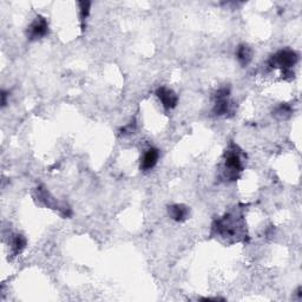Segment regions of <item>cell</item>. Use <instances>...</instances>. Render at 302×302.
Masks as SVG:
<instances>
[{"label":"cell","mask_w":302,"mask_h":302,"mask_svg":"<svg viewBox=\"0 0 302 302\" xmlns=\"http://www.w3.org/2000/svg\"><path fill=\"white\" fill-rule=\"evenodd\" d=\"M299 56L293 50H281L274 54L269 60L270 68H279L282 70L283 75H292L291 69L298 63Z\"/></svg>","instance_id":"6da1fadb"},{"label":"cell","mask_w":302,"mask_h":302,"mask_svg":"<svg viewBox=\"0 0 302 302\" xmlns=\"http://www.w3.org/2000/svg\"><path fill=\"white\" fill-rule=\"evenodd\" d=\"M242 161H241V152L237 145L231 144L225 152V170H227V178L236 179L239 173L242 172Z\"/></svg>","instance_id":"7a4b0ae2"},{"label":"cell","mask_w":302,"mask_h":302,"mask_svg":"<svg viewBox=\"0 0 302 302\" xmlns=\"http://www.w3.org/2000/svg\"><path fill=\"white\" fill-rule=\"evenodd\" d=\"M47 31L48 25L46 19L39 16L32 21L31 25L27 29V37H29L30 39H32V41L33 39H39L46 36Z\"/></svg>","instance_id":"3957f363"},{"label":"cell","mask_w":302,"mask_h":302,"mask_svg":"<svg viewBox=\"0 0 302 302\" xmlns=\"http://www.w3.org/2000/svg\"><path fill=\"white\" fill-rule=\"evenodd\" d=\"M156 94L166 109L168 110L173 109L176 105H177V103H178L177 94L173 92L172 89H169V87H166V86L158 87L156 91Z\"/></svg>","instance_id":"277c9868"},{"label":"cell","mask_w":302,"mask_h":302,"mask_svg":"<svg viewBox=\"0 0 302 302\" xmlns=\"http://www.w3.org/2000/svg\"><path fill=\"white\" fill-rule=\"evenodd\" d=\"M158 158H160V151L156 148L148 149L143 155V158L141 161V170L143 172H148L151 170L152 168L157 164Z\"/></svg>","instance_id":"5b68a950"},{"label":"cell","mask_w":302,"mask_h":302,"mask_svg":"<svg viewBox=\"0 0 302 302\" xmlns=\"http://www.w3.org/2000/svg\"><path fill=\"white\" fill-rule=\"evenodd\" d=\"M169 215L173 221L183 222L188 218L189 209L188 207L183 206V204H173V206L169 207Z\"/></svg>","instance_id":"8992f818"},{"label":"cell","mask_w":302,"mask_h":302,"mask_svg":"<svg viewBox=\"0 0 302 302\" xmlns=\"http://www.w3.org/2000/svg\"><path fill=\"white\" fill-rule=\"evenodd\" d=\"M236 57L241 65L242 66L248 65L253 58V50L246 44L240 45L236 50Z\"/></svg>","instance_id":"52a82bcc"},{"label":"cell","mask_w":302,"mask_h":302,"mask_svg":"<svg viewBox=\"0 0 302 302\" xmlns=\"http://www.w3.org/2000/svg\"><path fill=\"white\" fill-rule=\"evenodd\" d=\"M25 246H26L25 237L21 236V235H16V237L12 240V246H11L13 255L20 254V253L23 252V249L25 248Z\"/></svg>","instance_id":"ba28073f"},{"label":"cell","mask_w":302,"mask_h":302,"mask_svg":"<svg viewBox=\"0 0 302 302\" xmlns=\"http://www.w3.org/2000/svg\"><path fill=\"white\" fill-rule=\"evenodd\" d=\"M90 6H91V2H89V1L79 2V11H81V21H82V27H83V29H84V21L86 20L87 17H89Z\"/></svg>","instance_id":"9c48e42d"},{"label":"cell","mask_w":302,"mask_h":302,"mask_svg":"<svg viewBox=\"0 0 302 302\" xmlns=\"http://www.w3.org/2000/svg\"><path fill=\"white\" fill-rule=\"evenodd\" d=\"M7 93L5 92V91H2L1 92V105L2 106H5L6 105V103H7Z\"/></svg>","instance_id":"30bf717a"}]
</instances>
